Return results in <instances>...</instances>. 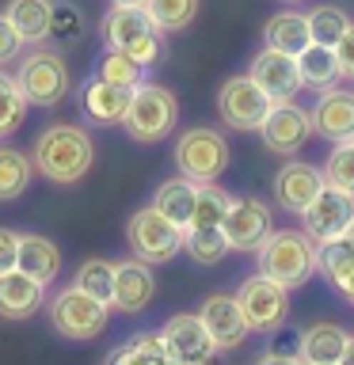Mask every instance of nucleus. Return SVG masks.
I'll list each match as a JSON object with an SVG mask.
<instances>
[{
	"instance_id": "423d86ee",
	"label": "nucleus",
	"mask_w": 354,
	"mask_h": 365,
	"mask_svg": "<svg viewBox=\"0 0 354 365\" xmlns=\"http://www.w3.org/2000/svg\"><path fill=\"white\" fill-rule=\"evenodd\" d=\"M171 160H176V171L187 175L191 182H217L228 171V141L221 130L213 125H191L176 137V148H171Z\"/></svg>"
},
{
	"instance_id": "c03bdc74",
	"label": "nucleus",
	"mask_w": 354,
	"mask_h": 365,
	"mask_svg": "<svg viewBox=\"0 0 354 365\" xmlns=\"http://www.w3.org/2000/svg\"><path fill=\"white\" fill-rule=\"evenodd\" d=\"M331 285H335V289L354 304V267H350V270H343V274H335V278H331Z\"/></svg>"
},
{
	"instance_id": "7c9ffc66",
	"label": "nucleus",
	"mask_w": 354,
	"mask_h": 365,
	"mask_svg": "<svg viewBox=\"0 0 354 365\" xmlns=\"http://www.w3.org/2000/svg\"><path fill=\"white\" fill-rule=\"evenodd\" d=\"M198 8H202V0H145L148 19H153L156 31H164V34L187 31L191 23L198 19Z\"/></svg>"
},
{
	"instance_id": "bb28decb",
	"label": "nucleus",
	"mask_w": 354,
	"mask_h": 365,
	"mask_svg": "<svg viewBox=\"0 0 354 365\" xmlns=\"http://www.w3.org/2000/svg\"><path fill=\"white\" fill-rule=\"evenodd\" d=\"M194 198H198V182H191L187 175H171V179H164L156 187L153 205L168 217V221L187 228L191 217H194Z\"/></svg>"
},
{
	"instance_id": "6ab92c4d",
	"label": "nucleus",
	"mask_w": 354,
	"mask_h": 365,
	"mask_svg": "<svg viewBox=\"0 0 354 365\" xmlns=\"http://www.w3.org/2000/svg\"><path fill=\"white\" fill-rule=\"evenodd\" d=\"M156 297V274L148 262L141 259H122L114 262V297H111V308L118 312H145Z\"/></svg>"
},
{
	"instance_id": "09e8293b",
	"label": "nucleus",
	"mask_w": 354,
	"mask_h": 365,
	"mask_svg": "<svg viewBox=\"0 0 354 365\" xmlns=\"http://www.w3.org/2000/svg\"><path fill=\"white\" fill-rule=\"evenodd\" d=\"M282 4H290V8H297V4H305V0H282Z\"/></svg>"
},
{
	"instance_id": "a18cd8bd",
	"label": "nucleus",
	"mask_w": 354,
	"mask_h": 365,
	"mask_svg": "<svg viewBox=\"0 0 354 365\" xmlns=\"http://www.w3.org/2000/svg\"><path fill=\"white\" fill-rule=\"evenodd\" d=\"M111 4H118V8H145V0H111Z\"/></svg>"
},
{
	"instance_id": "58836bf2",
	"label": "nucleus",
	"mask_w": 354,
	"mask_h": 365,
	"mask_svg": "<svg viewBox=\"0 0 354 365\" xmlns=\"http://www.w3.org/2000/svg\"><path fill=\"white\" fill-rule=\"evenodd\" d=\"M324 182L354 194V141H339L324 164Z\"/></svg>"
},
{
	"instance_id": "a878e982",
	"label": "nucleus",
	"mask_w": 354,
	"mask_h": 365,
	"mask_svg": "<svg viewBox=\"0 0 354 365\" xmlns=\"http://www.w3.org/2000/svg\"><path fill=\"white\" fill-rule=\"evenodd\" d=\"M50 8L54 0H8L4 16L11 19V27L19 31V38L27 46H42L50 38Z\"/></svg>"
},
{
	"instance_id": "ea45409f",
	"label": "nucleus",
	"mask_w": 354,
	"mask_h": 365,
	"mask_svg": "<svg viewBox=\"0 0 354 365\" xmlns=\"http://www.w3.org/2000/svg\"><path fill=\"white\" fill-rule=\"evenodd\" d=\"M23 50H27V42L19 38V31L11 27V19L0 11V68H8V65H16Z\"/></svg>"
},
{
	"instance_id": "a19ab883",
	"label": "nucleus",
	"mask_w": 354,
	"mask_h": 365,
	"mask_svg": "<svg viewBox=\"0 0 354 365\" xmlns=\"http://www.w3.org/2000/svg\"><path fill=\"white\" fill-rule=\"evenodd\" d=\"M16 255H19V232L0 225V274L16 267Z\"/></svg>"
},
{
	"instance_id": "2f4dec72",
	"label": "nucleus",
	"mask_w": 354,
	"mask_h": 365,
	"mask_svg": "<svg viewBox=\"0 0 354 365\" xmlns=\"http://www.w3.org/2000/svg\"><path fill=\"white\" fill-rule=\"evenodd\" d=\"M27 110H31V103H27V96L19 91L16 73L0 68V141H4V137H11L23 122H27Z\"/></svg>"
},
{
	"instance_id": "f8f14e48",
	"label": "nucleus",
	"mask_w": 354,
	"mask_h": 365,
	"mask_svg": "<svg viewBox=\"0 0 354 365\" xmlns=\"http://www.w3.org/2000/svg\"><path fill=\"white\" fill-rule=\"evenodd\" d=\"M270 228H274V213L263 198H256V194L233 198V205H228V213L221 221V232H225L233 251H259L263 240L270 236Z\"/></svg>"
},
{
	"instance_id": "f3484780",
	"label": "nucleus",
	"mask_w": 354,
	"mask_h": 365,
	"mask_svg": "<svg viewBox=\"0 0 354 365\" xmlns=\"http://www.w3.org/2000/svg\"><path fill=\"white\" fill-rule=\"evenodd\" d=\"M308 118H313V133H320L324 141H354V91L339 84L320 91Z\"/></svg>"
},
{
	"instance_id": "37998d69",
	"label": "nucleus",
	"mask_w": 354,
	"mask_h": 365,
	"mask_svg": "<svg viewBox=\"0 0 354 365\" xmlns=\"http://www.w3.org/2000/svg\"><path fill=\"white\" fill-rule=\"evenodd\" d=\"M256 365H305L297 354H282V350H267L263 358H256Z\"/></svg>"
},
{
	"instance_id": "dca6fc26",
	"label": "nucleus",
	"mask_w": 354,
	"mask_h": 365,
	"mask_svg": "<svg viewBox=\"0 0 354 365\" xmlns=\"http://www.w3.org/2000/svg\"><path fill=\"white\" fill-rule=\"evenodd\" d=\"M198 319L206 324V331H210L217 354L236 350L240 342L251 335L248 319H244V312H240V301H236L233 293H213V297H206L202 308H198Z\"/></svg>"
},
{
	"instance_id": "9b49d317",
	"label": "nucleus",
	"mask_w": 354,
	"mask_h": 365,
	"mask_svg": "<svg viewBox=\"0 0 354 365\" xmlns=\"http://www.w3.org/2000/svg\"><path fill=\"white\" fill-rule=\"evenodd\" d=\"M263 137V148L274 156H297L313 137V118L305 107H297V99H282L274 103L270 114L263 118V125L256 130Z\"/></svg>"
},
{
	"instance_id": "393cba45",
	"label": "nucleus",
	"mask_w": 354,
	"mask_h": 365,
	"mask_svg": "<svg viewBox=\"0 0 354 365\" xmlns=\"http://www.w3.org/2000/svg\"><path fill=\"white\" fill-rule=\"evenodd\" d=\"M297 68H301V84L313 88V91H328L343 80L335 46H324V42H308L305 50L297 53Z\"/></svg>"
},
{
	"instance_id": "aec40b11",
	"label": "nucleus",
	"mask_w": 354,
	"mask_h": 365,
	"mask_svg": "<svg viewBox=\"0 0 354 365\" xmlns=\"http://www.w3.org/2000/svg\"><path fill=\"white\" fill-rule=\"evenodd\" d=\"M130 96L133 88H118L111 84V80L103 76H88L84 84H80V110H84L88 122L96 125H122L126 118V107H130Z\"/></svg>"
},
{
	"instance_id": "79ce46f5",
	"label": "nucleus",
	"mask_w": 354,
	"mask_h": 365,
	"mask_svg": "<svg viewBox=\"0 0 354 365\" xmlns=\"http://www.w3.org/2000/svg\"><path fill=\"white\" fill-rule=\"evenodd\" d=\"M335 57H339L343 76H350V80H354V23H350L347 31H343V38L335 42Z\"/></svg>"
},
{
	"instance_id": "20e7f679",
	"label": "nucleus",
	"mask_w": 354,
	"mask_h": 365,
	"mask_svg": "<svg viewBox=\"0 0 354 365\" xmlns=\"http://www.w3.org/2000/svg\"><path fill=\"white\" fill-rule=\"evenodd\" d=\"M16 84L31 107H57L73 91V73H69V61L61 50L31 46L16 61Z\"/></svg>"
},
{
	"instance_id": "cd10ccee",
	"label": "nucleus",
	"mask_w": 354,
	"mask_h": 365,
	"mask_svg": "<svg viewBox=\"0 0 354 365\" xmlns=\"http://www.w3.org/2000/svg\"><path fill=\"white\" fill-rule=\"evenodd\" d=\"M34 179V160L23 148L0 145V202H16L27 194Z\"/></svg>"
},
{
	"instance_id": "a211bd4d",
	"label": "nucleus",
	"mask_w": 354,
	"mask_h": 365,
	"mask_svg": "<svg viewBox=\"0 0 354 365\" xmlns=\"http://www.w3.org/2000/svg\"><path fill=\"white\" fill-rule=\"evenodd\" d=\"M320 187H324V171H320L316 164H305V160L282 164L274 182H270L274 205L285 210V213H297V217H301V210L320 194Z\"/></svg>"
},
{
	"instance_id": "c756f323",
	"label": "nucleus",
	"mask_w": 354,
	"mask_h": 365,
	"mask_svg": "<svg viewBox=\"0 0 354 365\" xmlns=\"http://www.w3.org/2000/svg\"><path fill=\"white\" fill-rule=\"evenodd\" d=\"M168 361L171 358L164 350L160 331H141V335H133L130 342H122L107 354V365H168Z\"/></svg>"
},
{
	"instance_id": "39448f33",
	"label": "nucleus",
	"mask_w": 354,
	"mask_h": 365,
	"mask_svg": "<svg viewBox=\"0 0 354 365\" xmlns=\"http://www.w3.org/2000/svg\"><path fill=\"white\" fill-rule=\"evenodd\" d=\"M179 122V99L176 91H168L164 84H153V80H141L130 96V107H126V133L137 145H156L176 130Z\"/></svg>"
},
{
	"instance_id": "f03ea898",
	"label": "nucleus",
	"mask_w": 354,
	"mask_h": 365,
	"mask_svg": "<svg viewBox=\"0 0 354 365\" xmlns=\"http://www.w3.org/2000/svg\"><path fill=\"white\" fill-rule=\"evenodd\" d=\"M256 259H259V274H267V278H274L293 293L316 274V240L305 228H270V236L263 240Z\"/></svg>"
},
{
	"instance_id": "473e14b6",
	"label": "nucleus",
	"mask_w": 354,
	"mask_h": 365,
	"mask_svg": "<svg viewBox=\"0 0 354 365\" xmlns=\"http://www.w3.org/2000/svg\"><path fill=\"white\" fill-rule=\"evenodd\" d=\"M73 285L84 289L88 297H96V301L111 304V297H114V262L111 259H84L73 274Z\"/></svg>"
},
{
	"instance_id": "9d476101",
	"label": "nucleus",
	"mask_w": 354,
	"mask_h": 365,
	"mask_svg": "<svg viewBox=\"0 0 354 365\" xmlns=\"http://www.w3.org/2000/svg\"><path fill=\"white\" fill-rule=\"evenodd\" d=\"M236 301H240V312H244L248 327L259 331V335H274L290 319V289L278 285L274 278H267V274H256V278L240 282Z\"/></svg>"
},
{
	"instance_id": "4c0bfd02",
	"label": "nucleus",
	"mask_w": 354,
	"mask_h": 365,
	"mask_svg": "<svg viewBox=\"0 0 354 365\" xmlns=\"http://www.w3.org/2000/svg\"><path fill=\"white\" fill-rule=\"evenodd\" d=\"M354 267V244L347 236H335V240H324V244H316V274H324L331 282L335 274L350 270Z\"/></svg>"
},
{
	"instance_id": "4be33fe9",
	"label": "nucleus",
	"mask_w": 354,
	"mask_h": 365,
	"mask_svg": "<svg viewBox=\"0 0 354 365\" xmlns=\"http://www.w3.org/2000/svg\"><path fill=\"white\" fill-rule=\"evenodd\" d=\"M347 342H350V331L339 327V324H308L301 335H297V358L305 365H331V361H343L347 354Z\"/></svg>"
},
{
	"instance_id": "49530a36",
	"label": "nucleus",
	"mask_w": 354,
	"mask_h": 365,
	"mask_svg": "<svg viewBox=\"0 0 354 365\" xmlns=\"http://www.w3.org/2000/svg\"><path fill=\"white\" fill-rule=\"evenodd\" d=\"M343 365H354V335H350V342H347V354H343Z\"/></svg>"
},
{
	"instance_id": "de8ad7c7",
	"label": "nucleus",
	"mask_w": 354,
	"mask_h": 365,
	"mask_svg": "<svg viewBox=\"0 0 354 365\" xmlns=\"http://www.w3.org/2000/svg\"><path fill=\"white\" fill-rule=\"evenodd\" d=\"M343 236H347V240H350V244H354V225H350V228H347V232H343Z\"/></svg>"
},
{
	"instance_id": "6e6552de",
	"label": "nucleus",
	"mask_w": 354,
	"mask_h": 365,
	"mask_svg": "<svg viewBox=\"0 0 354 365\" xmlns=\"http://www.w3.org/2000/svg\"><path fill=\"white\" fill-rule=\"evenodd\" d=\"M46 316H50V327L61 339L88 342V339H96L99 331L107 327L111 304L88 297L84 289H76V285H65V289H57L50 301H46Z\"/></svg>"
},
{
	"instance_id": "1a4fd4ad",
	"label": "nucleus",
	"mask_w": 354,
	"mask_h": 365,
	"mask_svg": "<svg viewBox=\"0 0 354 365\" xmlns=\"http://www.w3.org/2000/svg\"><path fill=\"white\" fill-rule=\"evenodd\" d=\"M270 107H274V99L248 73L228 76L225 84L217 88V118L236 133H256L263 125V118L270 114Z\"/></svg>"
},
{
	"instance_id": "f704fd0d",
	"label": "nucleus",
	"mask_w": 354,
	"mask_h": 365,
	"mask_svg": "<svg viewBox=\"0 0 354 365\" xmlns=\"http://www.w3.org/2000/svg\"><path fill=\"white\" fill-rule=\"evenodd\" d=\"M228 205H233V194L217 182H198V198H194V217L191 225H221Z\"/></svg>"
},
{
	"instance_id": "c9c22d12",
	"label": "nucleus",
	"mask_w": 354,
	"mask_h": 365,
	"mask_svg": "<svg viewBox=\"0 0 354 365\" xmlns=\"http://www.w3.org/2000/svg\"><path fill=\"white\" fill-rule=\"evenodd\" d=\"M347 27H350V16L343 8H335V4H320V8L308 11V31H313V42L335 46Z\"/></svg>"
},
{
	"instance_id": "8fccbe9b",
	"label": "nucleus",
	"mask_w": 354,
	"mask_h": 365,
	"mask_svg": "<svg viewBox=\"0 0 354 365\" xmlns=\"http://www.w3.org/2000/svg\"><path fill=\"white\" fill-rule=\"evenodd\" d=\"M331 365H343V361H331Z\"/></svg>"
},
{
	"instance_id": "2eb2a0df",
	"label": "nucleus",
	"mask_w": 354,
	"mask_h": 365,
	"mask_svg": "<svg viewBox=\"0 0 354 365\" xmlns=\"http://www.w3.org/2000/svg\"><path fill=\"white\" fill-rule=\"evenodd\" d=\"M248 76L256 80V84L267 91L274 103L297 99V91L305 88L301 84V68H297V57L293 53H282V50H270V46H263V50L251 57Z\"/></svg>"
},
{
	"instance_id": "5701e85b",
	"label": "nucleus",
	"mask_w": 354,
	"mask_h": 365,
	"mask_svg": "<svg viewBox=\"0 0 354 365\" xmlns=\"http://www.w3.org/2000/svg\"><path fill=\"white\" fill-rule=\"evenodd\" d=\"M16 267L31 278H39L42 285H50L57 274H61V247L54 244L50 236H39V232H19V255H16Z\"/></svg>"
},
{
	"instance_id": "7ed1b4c3",
	"label": "nucleus",
	"mask_w": 354,
	"mask_h": 365,
	"mask_svg": "<svg viewBox=\"0 0 354 365\" xmlns=\"http://www.w3.org/2000/svg\"><path fill=\"white\" fill-rule=\"evenodd\" d=\"M99 34H103V46H107V50H122L141 68H153L160 57H164V31H156V23L148 19L145 8L111 4L107 16L99 19Z\"/></svg>"
},
{
	"instance_id": "e433bc0d",
	"label": "nucleus",
	"mask_w": 354,
	"mask_h": 365,
	"mask_svg": "<svg viewBox=\"0 0 354 365\" xmlns=\"http://www.w3.org/2000/svg\"><path fill=\"white\" fill-rule=\"evenodd\" d=\"M96 76L111 80V84H118V88H137V84L145 80V68L137 65L133 57H126L122 50H107V53L99 57Z\"/></svg>"
},
{
	"instance_id": "412c9836",
	"label": "nucleus",
	"mask_w": 354,
	"mask_h": 365,
	"mask_svg": "<svg viewBox=\"0 0 354 365\" xmlns=\"http://www.w3.org/2000/svg\"><path fill=\"white\" fill-rule=\"evenodd\" d=\"M39 308H46V285L19 267L0 274V316L4 319H31Z\"/></svg>"
},
{
	"instance_id": "72a5a7b5",
	"label": "nucleus",
	"mask_w": 354,
	"mask_h": 365,
	"mask_svg": "<svg viewBox=\"0 0 354 365\" xmlns=\"http://www.w3.org/2000/svg\"><path fill=\"white\" fill-rule=\"evenodd\" d=\"M84 31H88L84 11H80L73 0H54V8H50V38L61 42V46H76L80 38H84Z\"/></svg>"
},
{
	"instance_id": "c85d7f7f",
	"label": "nucleus",
	"mask_w": 354,
	"mask_h": 365,
	"mask_svg": "<svg viewBox=\"0 0 354 365\" xmlns=\"http://www.w3.org/2000/svg\"><path fill=\"white\" fill-rule=\"evenodd\" d=\"M183 251L198 262V267H217L228 251V240L221 232V225H187V236H183Z\"/></svg>"
},
{
	"instance_id": "ddd939ff",
	"label": "nucleus",
	"mask_w": 354,
	"mask_h": 365,
	"mask_svg": "<svg viewBox=\"0 0 354 365\" xmlns=\"http://www.w3.org/2000/svg\"><path fill=\"white\" fill-rule=\"evenodd\" d=\"M350 225H354V194L331 187V182H324L316 198L301 210V228L316 240V244L343 236Z\"/></svg>"
},
{
	"instance_id": "4468645a",
	"label": "nucleus",
	"mask_w": 354,
	"mask_h": 365,
	"mask_svg": "<svg viewBox=\"0 0 354 365\" xmlns=\"http://www.w3.org/2000/svg\"><path fill=\"white\" fill-rule=\"evenodd\" d=\"M160 339H164V350L171 361L179 365H206L217 358V346L210 339V331L194 312H179L171 316L164 327H160Z\"/></svg>"
},
{
	"instance_id": "b1692460",
	"label": "nucleus",
	"mask_w": 354,
	"mask_h": 365,
	"mask_svg": "<svg viewBox=\"0 0 354 365\" xmlns=\"http://www.w3.org/2000/svg\"><path fill=\"white\" fill-rule=\"evenodd\" d=\"M313 42V31H308V16L305 11H278V16H270L263 23V46H270V50H282V53H301L305 46Z\"/></svg>"
},
{
	"instance_id": "0eeeda50",
	"label": "nucleus",
	"mask_w": 354,
	"mask_h": 365,
	"mask_svg": "<svg viewBox=\"0 0 354 365\" xmlns=\"http://www.w3.org/2000/svg\"><path fill=\"white\" fill-rule=\"evenodd\" d=\"M183 236H187V228L168 221L156 205H141L126 221V244H130L133 259L148 262V267H164L176 259L183 251Z\"/></svg>"
},
{
	"instance_id": "f257e3e1",
	"label": "nucleus",
	"mask_w": 354,
	"mask_h": 365,
	"mask_svg": "<svg viewBox=\"0 0 354 365\" xmlns=\"http://www.w3.org/2000/svg\"><path fill=\"white\" fill-rule=\"evenodd\" d=\"M34 171L54 182V187H76L80 179L96 164V141L88 130H80L73 122H54L34 137L31 148Z\"/></svg>"
}]
</instances>
